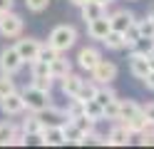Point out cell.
Instances as JSON below:
<instances>
[{
  "label": "cell",
  "mask_w": 154,
  "mask_h": 149,
  "mask_svg": "<svg viewBox=\"0 0 154 149\" xmlns=\"http://www.w3.org/2000/svg\"><path fill=\"white\" fill-rule=\"evenodd\" d=\"M32 85L50 92V89H52V75H40V77H32Z\"/></svg>",
  "instance_id": "cell-35"
},
{
  "label": "cell",
  "mask_w": 154,
  "mask_h": 149,
  "mask_svg": "<svg viewBox=\"0 0 154 149\" xmlns=\"http://www.w3.org/2000/svg\"><path fill=\"white\" fill-rule=\"evenodd\" d=\"M65 112H67V117H77V114H82V102H80V99H75V97H70V102H67V109H65Z\"/></svg>",
  "instance_id": "cell-34"
},
{
  "label": "cell",
  "mask_w": 154,
  "mask_h": 149,
  "mask_svg": "<svg viewBox=\"0 0 154 149\" xmlns=\"http://www.w3.org/2000/svg\"><path fill=\"white\" fill-rule=\"evenodd\" d=\"M112 30V25H109V17L107 15H100V17H94V20H90L87 23V35L92 37V40H104V35H107Z\"/></svg>",
  "instance_id": "cell-12"
},
{
  "label": "cell",
  "mask_w": 154,
  "mask_h": 149,
  "mask_svg": "<svg viewBox=\"0 0 154 149\" xmlns=\"http://www.w3.org/2000/svg\"><path fill=\"white\" fill-rule=\"evenodd\" d=\"M15 124L13 122H0V147H10L13 144V137H15Z\"/></svg>",
  "instance_id": "cell-25"
},
{
  "label": "cell",
  "mask_w": 154,
  "mask_h": 149,
  "mask_svg": "<svg viewBox=\"0 0 154 149\" xmlns=\"http://www.w3.org/2000/svg\"><path fill=\"white\" fill-rule=\"evenodd\" d=\"M23 33V17L8 10V13H0V35L3 37H20Z\"/></svg>",
  "instance_id": "cell-4"
},
{
  "label": "cell",
  "mask_w": 154,
  "mask_h": 149,
  "mask_svg": "<svg viewBox=\"0 0 154 149\" xmlns=\"http://www.w3.org/2000/svg\"><path fill=\"white\" fill-rule=\"evenodd\" d=\"M102 109H104V119L117 122L119 119V97H114V99H109L107 104H102Z\"/></svg>",
  "instance_id": "cell-29"
},
{
  "label": "cell",
  "mask_w": 154,
  "mask_h": 149,
  "mask_svg": "<svg viewBox=\"0 0 154 149\" xmlns=\"http://www.w3.org/2000/svg\"><path fill=\"white\" fill-rule=\"evenodd\" d=\"M10 92H15V79H13V75L0 72V99L8 97Z\"/></svg>",
  "instance_id": "cell-30"
},
{
  "label": "cell",
  "mask_w": 154,
  "mask_h": 149,
  "mask_svg": "<svg viewBox=\"0 0 154 149\" xmlns=\"http://www.w3.org/2000/svg\"><path fill=\"white\" fill-rule=\"evenodd\" d=\"M70 3H72V5H75V8H82V5H85V3H87V0H70Z\"/></svg>",
  "instance_id": "cell-39"
},
{
  "label": "cell",
  "mask_w": 154,
  "mask_h": 149,
  "mask_svg": "<svg viewBox=\"0 0 154 149\" xmlns=\"http://www.w3.org/2000/svg\"><path fill=\"white\" fill-rule=\"evenodd\" d=\"M62 95L70 99V97H75L77 92H80V85H82V77L80 75H75V72H70V75H65L62 79Z\"/></svg>",
  "instance_id": "cell-19"
},
{
  "label": "cell",
  "mask_w": 154,
  "mask_h": 149,
  "mask_svg": "<svg viewBox=\"0 0 154 149\" xmlns=\"http://www.w3.org/2000/svg\"><path fill=\"white\" fill-rule=\"evenodd\" d=\"M37 142L45 144V147H62V144H67L65 132H62V124H57V127H42Z\"/></svg>",
  "instance_id": "cell-10"
},
{
  "label": "cell",
  "mask_w": 154,
  "mask_h": 149,
  "mask_svg": "<svg viewBox=\"0 0 154 149\" xmlns=\"http://www.w3.org/2000/svg\"><path fill=\"white\" fill-rule=\"evenodd\" d=\"M137 27H139V35H144V37H154V23H152L149 15L142 17V20H137Z\"/></svg>",
  "instance_id": "cell-31"
},
{
  "label": "cell",
  "mask_w": 154,
  "mask_h": 149,
  "mask_svg": "<svg viewBox=\"0 0 154 149\" xmlns=\"http://www.w3.org/2000/svg\"><path fill=\"white\" fill-rule=\"evenodd\" d=\"M57 55H60V52H57L55 47H50V45H42V47H40V52H37V60H42V62H47V65H50Z\"/></svg>",
  "instance_id": "cell-32"
},
{
  "label": "cell",
  "mask_w": 154,
  "mask_h": 149,
  "mask_svg": "<svg viewBox=\"0 0 154 149\" xmlns=\"http://www.w3.org/2000/svg\"><path fill=\"white\" fill-rule=\"evenodd\" d=\"M142 82L147 85V89H152V92H154V70H149V72H147V77H144Z\"/></svg>",
  "instance_id": "cell-37"
},
{
  "label": "cell",
  "mask_w": 154,
  "mask_h": 149,
  "mask_svg": "<svg viewBox=\"0 0 154 149\" xmlns=\"http://www.w3.org/2000/svg\"><path fill=\"white\" fill-rule=\"evenodd\" d=\"M94 92H97V85H94L92 79H82L80 92L75 95V99H80V102H87V99H92V97H94Z\"/></svg>",
  "instance_id": "cell-27"
},
{
  "label": "cell",
  "mask_w": 154,
  "mask_h": 149,
  "mask_svg": "<svg viewBox=\"0 0 154 149\" xmlns=\"http://www.w3.org/2000/svg\"><path fill=\"white\" fill-rule=\"evenodd\" d=\"M15 0H0V13H8V10H13Z\"/></svg>",
  "instance_id": "cell-38"
},
{
  "label": "cell",
  "mask_w": 154,
  "mask_h": 149,
  "mask_svg": "<svg viewBox=\"0 0 154 149\" xmlns=\"http://www.w3.org/2000/svg\"><path fill=\"white\" fill-rule=\"evenodd\" d=\"M82 112L87 114L90 119H94V122H102V119H104V109H102V104L94 97L87 99V102H82Z\"/></svg>",
  "instance_id": "cell-21"
},
{
  "label": "cell",
  "mask_w": 154,
  "mask_h": 149,
  "mask_svg": "<svg viewBox=\"0 0 154 149\" xmlns=\"http://www.w3.org/2000/svg\"><path fill=\"white\" fill-rule=\"evenodd\" d=\"M70 72H72L70 60L65 57V52H60V55L50 62V75H52V79H62L65 75H70Z\"/></svg>",
  "instance_id": "cell-15"
},
{
  "label": "cell",
  "mask_w": 154,
  "mask_h": 149,
  "mask_svg": "<svg viewBox=\"0 0 154 149\" xmlns=\"http://www.w3.org/2000/svg\"><path fill=\"white\" fill-rule=\"evenodd\" d=\"M62 132H65L67 144H87V134H82L72 119H67V122L62 124Z\"/></svg>",
  "instance_id": "cell-17"
},
{
  "label": "cell",
  "mask_w": 154,
  "mask_h": 149,
  "mask_svg": "<svg viewBox=\"0 0 154 149\" xmlns=\"http://www.w3.org/2000/svg\"><path fill=\"white\" fill-rule=\"evenodd\" d=\"M147 60H149V67L154 70V52H149V55H147Z\"/></svg>",
  "instance_id": "cell-40"
},
{
  "label": "cell",
  "mask_w": 154,
  "mask_h": 149,
  "mask_svg": "<svg viewBox=\"0 0 154 149\" xmlns=\"http://www.w3.org/2000/svg\"><path fill=\"white\" fill-rule=\"evenodd\" d=\"M102 42L107 45V50H124V47H127V42H124V33H119V30H109V33L104 35Z\"/></svg>",
  "instance_id": "cell-22"
},
{
  "label": "cell",
  "mask_w": 154,
  "mask_h": 149,
  "mask_svg": "<svg viewBox=\"0 0 154 149\" xmlns=\"http://www.w3.org/2000/svg\"><path fill=\"white\" fill-rule=\"evenodd\" d=\"M40 47H42V42L35 40V37H20L15 42V50H17V55L23 57V62H32V60H37Z\"/></svg>",
  "instance_id": "cell-7"
},
{
  "label": "cell",
  "mask_w": 154,
  "mask_h": 149,
  "mask_svg": "<svg viewBox=\"0 0 154 149\" xmlns=\"http://www.w3.org/2000/svg\"><path fill=\"white\" fill-rule=\"evenodd\" d=\"M80 13H82V20H85V23H90V20L100 17V15H107V8H104L102 3H97V0H87V3L80 8Z\"/></svg>",
  "instance_id": "cell-18"
},
{
  "label": "cell",
  "mask_w": 154,
  "mask_h": 149,
  "mask_svg": "<svg viewBox=\"0 0 154 149\" xmlns=\"http://www.w3.org/2000/svg\"><path fill=\"white\" fill-rule=\"evenodd\" d=\"M142 112H144V117H147V122H149V124H154V102H152V104H147V107H142Z\"/></svg>",
  "instance_id": "cell-36"
},
{
  "label": "cell",
  "mask_w": 154,
  "mask_h": 149,
  "mask_svg": "<svg viewBox=\"0 0 154 149\" xmlns=\"http://www.w3.org/2000/svg\"><path fill=\"white\" fill-rule=\"evenodd\" d=\"M0 109H3V114L5 117H15V114H23L25 112V102H23V95L17 92H10L8 97L0 99Z\"/></svg>",
  "instance_id": "cell-9"
},
{
  "label": "cell",
  "mask_w": 154,
  "mask_h": 149,
  "mask_svg": "<svg viewBox=\"0 0 154 149\" xmlns=\"http://www.w3.org/2000/svg\"><path fill=\"white\" fill-rule=\"evenodd\" d=\"M149 60H147V55H139V52H132V57H129V72L137 77V79H144L147 77V72H149Z\"/></svg>",
  "instance_id": "cell-14"
},
{
  "label": "cell",
  "mask_w": 154,
  "mask_h": 149,
  "mask_svg": "<svg viewBox=\"0 0 154 149\" xmlns=\"http://www.w3.org/2000/svg\"><path fill=\"white\" fill-rule=\"evenodd\" d=\"M132 132L127 127H124L122 122H117L112 129H109V134H107V147H127L129 142H132Z\"/></svg>",
  "instance_id": "cell-11"
},
{
  "label": "cell",
  "mask_w": 154,
  "mask_h": 149,
  "mask_svg": "<svg viewBox=\"0 0 154 149\" xmlns=\"http://www.w3.org/2000/svg\"><path fill=\"white\" fill-rule=\"evenodd\" d=\"M20 129H23V134H25L27 139H37V137H40V132H42V122H40V117L32 112L30 117H25V119H23Z\"/></svg>",
  "instance_id": "cell-16"
},
{
  "label": "cell",
  "mask_w": 154,
  "mask_h": 149,
  "mask_svg": "<svg viewBox=\"0 0 154 149\" xmlns=\"http://www.w3.org/2000/svg\"><path fill=\"white\" fill-rule=\"evenodd\" d=\"M142 112V107L134 102V99H119V119L117 122H127V119L137 117Z\"/></svg>",
  "instance_id": "cell-20"
},
{
  "label": "cell",
  "mask_w": 154,
  "mask_h": 149,
  "mask_svg": "<svg viewBox=\"0 0 154 149\" xmlns=\"http://www.w3.org/2000/svg\"><path fill=\"white\" fill-rule=\"evenodd\" d=\"M97 3H102L104 8H107V5H112V3H114V0H97Z\"/></svg>",
  "instance_id": "cell-41"
},
{
  "label": "cell",
  "mask_w": 154,
  "mask_h": 149,
  "mask_svg": "<svg viewBox=\"0 0 154 149\" xmlns=\"http://www.w3.org/2000/svg\"><path fill=\"white\" fill-rule=\"evenodd\" d=\"M117 97V92L109 87V85H97V92H94V99H97L100 104H107L109 99H114Z\"/></svg>",
  "instance_id": "cell-28"
},
{
  "label": "cell",
  "mask_w": 154,
  "mask_h": 149,
  "mask_svg": "<svg viewBox=\"0 0 154 149\" xmlns=\"http://www.w3.org/2000/svg\"><path fill=\"white\" fill-rule=\"evenodd\" d=\"M122 124L127 127V129H129V132H132L134 137H137V134H142L144 129L149 127V122H147V117H144V112H139L137 117H132V119H127V122H122Z\"/></svg>",
  "instance_id": "cell-23"
},
{
  "label": "cell",
  "mask_w": 154,
  "mask_h": 149,
  "mask_svg": "<svg viewBox=\"0 0 154 149\" xmlns=\"http://www.w3.org/2000/svg\"><path fill=\"white\" fill-rule=\"evenodd\" d=\"M92 82L94 85H112L114 79H117V65L112 62V60H100L97 65H94V70L90 72Z\"/></svg>",
  "instance_id": "cell-3"
},
{
  "label": "cell",
  "mask_w": 154,
  "mask_h": 149,
  "mask_svg": "<svg viewBox=\"0 0 154 149\" xmlns=\"http://www.w3.org/2000/svg\"><path fill=\"white\" fill-rule=\"evenodd\" d=\"M23 102H25V109H30V112H40V109H45L47 104H52V99H50V92L47 89H40V87H25L23 89Z\"/></svg>",
  "instance_id": "cell-2"
},
{
  "label": "cell",
  "mask_w": 154,
  "mask_h": 149,
  "mask_svg": "<svg viewBox=\"0 0 154 149\" xmlns=\"http://www.w3.org/2000/svg\"><path fill=\"white\" fill-rule=\"evenodd\" d=\"M77 42V27L75 25H57L50 37H47V45L55 47L57 52H67L70 47H75Z\"/></svg>",
  "instance_id": "cell-1"
},
{
  "label": "cell",
  "mask_w": 154,
  "mask_h": 149,
  "mask_svg": "<svg viewBox=\"0 0 154 149\" xmlns=\"http://www.w3.org/2000/svg\"><path fill=\"white\" fill-rule=\"evenodd\" d=\"M25 5L30 13H45L47 5H50V0H25Z\"/></svg>",
  "instance_id": "cell-33"
},
{
  "label": "cell",
  "mask_w": 154,
  "mask_h": 149,
  "mask_svg": "<svg viewBox=\"0 0 154 149\" xmlns=\"http://www.w3.org/2000/svg\"><path fill=\"white\" fill-rule=\"evenodd\" d=\"M149 17H152V23H154V8H152V13H149Z\"/></svg>",
  "instance_id": "cell-42"
},
{
  "label": "cell",
  "mask_w": 154,
  "mask_h": 149,
  "mask_svg": "<svg viewBox=\"0 0 154 149\" xmlns=\"http://www.w3.org/2000/svg\"><path fill=\"white\" fill-rule=\"evenodd\" d=\"M109 17V25H112V30H119V33H124V30H127L134 20V13H129V10H114L112 15H107Z\"/></svg>",
  "instance_id": "cell-13"
},
{
  "label": "cell",
  "mask_w": 154,
  "mask_h": 149,
  "mask_svg": "<svg viewBox=\"0 0 154 149\" xmlns=\"http://www.w3.org/2000/svg\"><path fill=\"white\" fill-rule=\"evenodd\" d=\"M37 117H40V122H42V127H57V124H65L67 119V112L65 109H60V107H55V104H47L45 109H40V112H35Z\"/></svg>",
  "instance_id": "cell-6"
},
{
  "label": "cell",
  "mask_w": 154,
  "mask_h": 149,
  "mask_svg": "<svg viewBox=\"0 0 154 149\" xmlns=\"http://www.w3.org/2000/svg\"><path fill=\"white\" fill-rule=\"evenodd\" d=\"M132 52H139V55H149V52H154V37H144V35H139L137 40L132 42Z\"/></svg>",
  "instance_id": "cell-24"
},
{
  "label": "cell",
  "mask_w": 154,
  "mask_h": 149,
  "mask_svg": "<svg viewBox=\"0 0 154 149\" xmlns=\"http://www.w3.org/2000/svg\"><path fill=\"white\" fill-rule=\"evenodd\" d=\"M72 122L77 124V129H80L82 134H87V137L94 132V124H97L94 119H90V117L85 114V112H82V114H77V117H72Z\"/></svg>",
  "instance_id": "cell-26"
},
{
  "label": "cell",
  "mask_w": 154,
  "mask_h": 149,
  "mask_svg": "<svg viewBox=\"0 0 154 149\" xmlns=\"http://www.w3.org/2000/svg\"><path fill=\"white\" fill-rule=\"evenodd\" d=\"M100 60H102V52L94 45H87V47H82L80 52H77V65H80V70H85V72H92Z\"/></svg>",
  "instance_id": "cell-8"
},
{
  "label": "cell",
  "mask_w": 154,
  "mask_h": 149,
  "mask_svg": "<svg viewBox=\"0 0 154 149\" xmlns=\"http://www.w3.org/2000/svg\"><path fill=\"white\" fill-rule=\"evenodd\" d=\"M23 57L17 55V50L15 45L13 47H5L3 52H0V72H5V75H17L23 70Z\"/></svg>",
  "instance_id": "cell-5"
}]
</instances>
